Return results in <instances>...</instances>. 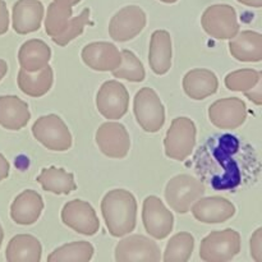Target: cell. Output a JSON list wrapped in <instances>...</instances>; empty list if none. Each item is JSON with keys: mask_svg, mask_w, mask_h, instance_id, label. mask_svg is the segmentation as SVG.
<instances>
[{"mask_svg": "<svg viewBox=\"0 0 262 262\" xmlns=\"http://www.w3.org/2000/svg\"><path fill=\"white\" fill-rule=\"evenodd\" d=\"M54 2L61 5H67V7H73V5L78 4L81 0H54Z\"/></svg>", "mask_w": 262, "mask_h": 262, "instance_id": "ab89813d", "label": "cell"}, {"mask_svg": "<svg viewBox=\"0 0 262 262\" xmlns=\"http://www.w3.org/2000/svg\"><path fill=\"white\" fill-rule=\"evenodd\" d=\"M192 207L194 219L205 224H220L235 215V206L224 197H200Z\"/></svg>", "mask_w": 262, "mask_h": 262, "instance_id": "2e32d148", "label": "cell"}, {"mask_svg": "<svg viewBox=\"0 0 262 262\" xmlns=\"http://www.w3.org/2000/svg\"><path fill=\"white\" fill-rule=\"evenodd\" d=\"M194 248V238L189 233H178L168 242L163 260L165 262H187Z\"/></svg>", "mask_w": 262, "mask_h": 262, "instance_id": "f1b7e54d", "label": "cell"}, {"mask_svg": "<svg viewBox=\"0 0 262 262\" xmlns=\"http://www.w3.org/2000/svg\"><path fill=\"white\" fill-rule=\"evenodd\" d=\"M82 60L89 68L97 72H112L122 61V54L114 43L91 42L82 50Z\"/></svg>", "mask_w": 262, "mask_h": 262, "instance_id": "e0dca14e", "label": "cell"}, {"mask_svg": "<svg viewBox=\"0 0 262 262\" xmlns=\"http://www.w3.org/2000/svg\"><path fill=\"white\" fill-rule=\"evenodd\" d=\"M9 170H10L9 163H8L7 159L4 158V155L0 154V182L4 181L5 178H8V176H9Z\"/></svg>", "mask_w": 262, "mask_h": 262, "instance_id": "8d00e7d4", "label": "cell"}, {"mask_svg": "<svg viewBox=\"0 0 262 262\" xmlns=\"http://www.w3.org/2000/svg\"><path fill=\"white\" fill-rule=\"evenodd\" d=\"M210 122L220 129H235L247 119V106L238 97H227L215 101L209 107Z\"/></svg>", "mask_w": 262, "mask_h": 262, "instance_id": "9a60e30c", "label": "cell"}, {"mask_svg": "<svg viewBox=\"0 0 262 262\" xmlns=\"http://www.w3.org/2000/svg\"><path fill=\"white\" fill-rule=\"evenodd\" d=\"M9 30V12L4 0H0V36Z\"/></svg>", "mask_w": 262, "mask_h": 262, "instance_id": "e575fe53", "label": "cell"}, {"mask_svg": "<svg viewBox=\"0 0 262 262\" xmlns=\"http://www.w3.org/2000/svg\"><path fill=\"white\" fill-rule=\"evenodd\" d=\"M101 212L113 237H124L133 232L137 222V201L129 191L113 189L101 201Z\"/></svg>", "mask_w": 262, "mask_h": 262, "instance_id": "7a4b0ae2", "label": "cell"}, {"mask_svg": "<svg viewBox=\"0 0 262 262\" xmlns=\"http://www.w3.org/2000/svg\"><path fill=\"white\" fill-rule=\"evenodd\" d=\"M90 13L91 12H90L89 8H84L81 12V14H78L74 18H71L69 22L67 23L63 32H61L60 35L56 36V37H53L54 42L59 46H66L68 45L71 41H73L74 38L78 37V36L83 32L87 23H89Z\"/></svg>", "mask_w": 262, "mask_h": 262, "instance_id": "d6a6232c", "label": "cell"}, {"mask_svg": "<svg viewBox=\"0 0 262 262\" xmlns=\"http://www.w3.org/2000/svg\"><path fill=\"white\" fill-rule=\"evenodd\" d=\"M3 239H4V232H3V228H2V224H0V247H2V243H3Z\"/></svg>", "mask_w": 262, "mask_h": 262, "instance_id": "60d3db41", "label": "cell"}, {"mask_svg": "<svg viewBox=\"0 0 262 262\" xmlns=\"http://www.w3.org/2000/svg\"><path fill=\"white\" fill-rule=\"evenodd\" d=\"M237 2L243 5H247V7H253V8L262 7V0H237Z\"/></svg>", "mask_w": 262, "mask_h": 262, "instance_id": "74e56055", "label": "cell"}, {"mask_svg": "<svg viewBox=\"0 0 262 262\" xmlns=\"http://www.w3.org/2000/svg\"><path fill=\"white\" fill-rule=\"evenodd\" d=\"M17 81L18 87L23 94L31 97H41L48 94L53 86V69L49 64L37 72H27L20 68Z\"/></svg>", "mask_w": 262, "mask_h": 262, "instance_id": "d4e9b609", "label": "cell"}, {"mask_svg": "<svg viewBox=\"0 0 262 262\" xmlns=\"http://www.w3.org/2000/svg\"><path fill=\"white\" fill-rule=\"evenodd\" d=\"M36 181L41 184L43 191L54 194H69L77 189L73 174L56 166L42 169Z\"/></svg>", "mask_w": 262, "mask_h": 262, "instance_id": "4316f807", "label": "cell"}, {"mask_svg": "<svg viewBox=\"0 0 262 262\" xmlns=\"http://www.w3.org/2000/svg\"><path fill=\"white\" fill-rule=\"evenodd\" d=\"M43 5L38 0H18L13 5L12 27L19 35L38 31L43 18Z\"/></svg>", "mask_w": 262, "mask_h": 262, "instance_id": "ac0fdd59", "label": "cell"}, {"mask_svg": "<svg viewBox=\"0 0 262 262\" xmlns=\"http://www.w3.org/2000/svg\"><path fill=\"white\" fill-rule=\"evenodd\" d=\"M219 81L214 72L209 69H192L184 76L183 90L193 100H204L216 94Z\"/></svg>", "mask_w": 262, "mask_h": 262, "instance_id": "44dd1931", "label": "cell"}, {"mask_svg": "<svg viewBox=\"0 0 262 262\" xmlns=\"http://www.w3.org/2000/svg\"><path fill=\"white\" fill-rule=\"evenodd\" d=\"M261 92H262V81L258 82V83L256 84L255 87H252L251 90L246 91L245 95L248 97V99L251 100V101L255 102L256 105H261L262 104Z\"/></svg>", "mask_w": 262, "mask_h": 262, "instance_id": "d590c367", "label": "cell"}, {"mask_svg": "<svg viewBox=\"0 0 262 262\" xmlns=\"http://www.w3.org/2000/svg\"><path fill=\"white\" fill-rule=\"evenodd\" d=\"M32 135L48 150L63 152L72 147V135L59 115L49 114L38 118L32 125Z\"/></svg>", "mask_w": 262, "mask_h": 262, "instance_id": "52a82bcc", "label": "cell"}, {"mask_svg": "<svg viewBox=\"0 0 262 262\" xmlns=\"http://www.w3.org/2000/svg\"><path fill=\"white\" fill-rule=\"evenodd\" d=\"M61 222L74 232L83 235H95L99 232L100 222L94 207L82 200H73L64 205Z\"/></svg>", "mask_w": 262, "mask_h": 262, "instance_id": "30bf717a", "label": "cell"}, {"mask_svg": "<svg viewBox=\"0 0 262 262\" xmlns=\"http://www.w3.org/2000/svg\"><path fill=\"white\" fill-rule=\"evenodd\" d=\"M115 260L118 262H138L161 260L158 245L145 235H129L120 241L115 247Z\"/></svg>", "mask_w": 262, "mask_h": 262, "instance_id": "5bb4252c", "label": "cell"}, {"mask_svg": "<svg viewBox=\"0 0 262 262\" xmlns=\"http://www.w3.org/2000/svg\"><path fill=\"white\" fill-rule=\"evenodd\" d=\"M51 58V50L46 42L37 38L28 40L18 51L20 68L27 72H37L45 68Z\"/></svg>", "mask_w": 262, "mask_h": 262, "instance_id": "484cf974", "label": "cell"}, {"mask_svg": "<svg viewBox=\"0 0 262 262\" xmlns=\"http://www.w3.org/2000/svg\"><path fill=\"white\" fill-rule=\"evenodd\" d=\"M43 210L42 197L33 189H26L18 194L10 206V216L19 225L35 224Z\"/></svg>", "mask_w": 262, "mask_h": 262, "instance_id": "d6986e66", "label": "cell"}, {"mask_svg": "<svg viewBox=\"0 0 262 262\" xmlns=\"http://www.w3.org/2000/svg\"><path fill=\"white\" fill-rule=\"evenodd\" d=\"M133 112L136 120L145 132L156 133L165 123V109L155 90L143 87L136 94L133 100Z\"/></svg>", "mask_w": 262, "mask_h": 262, "instance_id": "8992f818", "label": "cell"}, {"mask_svg": "<svg viewBox=\"0 0 262 262\" xmlns=\"http://www.w3.org/2000/svg\"><path fill=\"white\" fill-rule=\"evenodd\" d=\"M171 37L168 31L158 30L152 33L148 50V63L154 73L165 74L171 67Z\"/></svg>", "mask_w": 262, "mask_h": 262, "instance_id": "7402d4cb", "label": "cell"}, {"mask_svg": "<svg viewBox=\"0 0 262 262\" xmlns=\"http://www.w3.org/2000/svg\"><path fill=\"white\" fill-rule=\"evenodd\" d=\"M146 26V14L142 8L128 5L113 15L109 33L113 40L125 42L140 35Z\"/></svg>", "mask_w": 262, "mask_h": 262, "instance_id": "7c38bea8", "label": "cell"}, {"mask_svg": "<svg viewBox=\"0 0 262 262\" xmlns=\"http://www.w3.org/2000/svg\"><path fill=\"white\" fill-rule=\"evenodd\" d=\"M142 222L146 232L155 239L168 237L174 227L173 214L156 196H148L143 201Z\"/></svg>", "mask_w": 262, "mask_h": 262, "instance_id": "8fae6325", "label": "cell"}, {"mask_svg": "<svg viewBox=\"0 0 262 262\" xmlns=\"http://www.w3.org/2000/svg\"><path fill=\"white\" fill-rule=\"evenodd\" d=\"M7 72H8L7 61L3 60V59H0V81L4 78V76L7 74Z\"/></svg>", "mask_w": 262, "mask_h": 262, "instance_id": "f35d334b", "label": "cell"}, {"mask_svg": "<svg viewBox=\"0 0 262 262\" xmlns=\"http://www.w3.org/2000/svg\"><path fill=\"white\" fill-rule=\"evenodd\" d=\"M205 32L217 40H230L239 32L237 13L228 4H215L207 8L201 18Z\"/></svg>", "mask_w": 262, "mask_h": 262, "instance_id": "ba28073f", "label": "cell"}, {"mask_svg": "<svg viewBox=\"0 0 262 262\" xmlns=\"http://www.w3.org/2000/svg\"><path fill=\"white\" fill-rule=\"evenodd\" d=\"M160 2L166 3V4H173V3H177L178 0H160Z\"/></svg>", "mask_w": 262, "mask_h": 262, "instance_id": "b9f144b4", "label": "cell"}, {"mask_svg": "<svg viewBox=\"0 0 262 262\" xmlns=\"http://www.w3.org/2000/svg\"><path fill=\"white\" fill-rule=\"evenodd\" d=\"M129 105V94L123 83L106 81L96 95V107L106 119L117 120L124 117Z\"/></svg>", "mask_w": 262, "mask_h": 262, "instance_id": "9c48e42d", "label": "cell"}, {"mask_svg": "<svg viewBox=\"0 0 262 262\" xmlns=\"http://www.w3.org/2000/svg\"><path fill=\"white\" fill-rule=\"evenodd\" d=\"M206 192L204 182L188 174L173 177L165 187V200L178 214H187L191 206Z\"/></svg>", "mask_w": 262, "mask_h": 262, "instance_id": "3957f363", "label": "cell"}, {"mask_svg": "<svg viewBox=\"0 0 262 262\" xmlns=\"http://www.w3.org/2000/svg\"><path fill=\"white\" fill-rule=\"evenodd\" d=\"M241 252V235L234 229L211 232L202 239L200 258L206 262H227Z\"/></svg>", "mask_w": 262, "mask_h": 262, "instance_id": "277c9868", "label": "cell"}, {"mask_svg": "<svg viewBox=\"0 0 262 262\" xmlns=\"http://www.w3.org/2000/svg\"><path fill=\"white\" fill-rule=\"evenodd\" d=\"M122 61L119 67L112 71L113 76L119 79H127L129 82H142L146 77L145 68L140 59L129 50H122Z\"/></svg>", "mask_w": 262, "mask_h": 262, "instance_id": "f546056e", "label": "cell"}, {"mask_svg": "<svg viewBox=\"0 0 262 262\" xmlns=\"http://www.w3.org/2000/svg\"><path fill=\"white\" fill-rule=\"evenodd\" d=\"M72 7L58 4L55 2L51 3L48 7V14L45 18V32L51 38L60 35L72 18Z\"/></svg>", "mask_w": 262, "mask_h": 262, "instance_id": "4dcf8cb0", "label": "cell"}, {"mask_svg": "<svg viewBox=\"0 0 262 262\" xmlns=\"http://www.w3.org/2000/svg\"><path fill=\"white\" fill-rule=\"evenodd\" d=\"M31 113L27 102L18 96H0V125L5 129L19 130L27 125Z\"/></svg>", "mask_w": 262, "mask_h": 262, "instance_id": "ffe728a7", "label": "cell"}, {"mask_svg": "<svg viewBox=\"0 0 262 262\" xmlns=\"http://www.w3.org/2000/svg\"><path fill=\"white\" fill-rule=\"evenodd\" d=\"M94 246L90 242L68 243L58 247L48 257L49 262H87L94 256Z\"/></svg>", "mask_w": 262, "mask_h": 262, "instance_id": "83f0119b", "label": "cell"}, {"mask_svg": "<svg viewBox=\"0 0 262 262\" xmlns=\"http://www.w3.org/2000/svg\"><path fill=\"white\" fill-rule=\"evenodd\" d=\"M251 256L255 261H262V228H258L251 238Z\"/></svg>", "mask_w": 262, "mask_h": 262, "instance_id": "836d02e7", "label": "cell"}, {"mask_svg": "<svg viewBox=\"0 0 262 262\" xmlns=\"http://www.w3.org/2000/svg\"><path fill=\"white\" fill-rule=\"evenodd\" d=\"M262 79V73L256 69H239L225 77V86L230 91L246 92Z\"/></svg>", "mask_w": 262, "mask_h": 262, "instance_id": "1f68e13d", "label": "cell"}, {"mask_svg": "<svg viewBox=\"0 0 262 262\" xmlns=\"http://www.w3.org/2000/svg\"><path fill=\"white\" fill-rule=\"evenodd\" d=\"M42 247L40 241L30 234H18L10 239L5 251L8 262H38L41 261Z\"/></svg>", "mask_w": 262, "mask_h": 262, "instance_id": "cb8c5ba5", "label": "cell"}, {"mask_svg": "<svg viewBox=\"0 0 262 262\" xmlns=\"http://www.w3.org/2000/svg\"><path fill=\"white\" fill-rule=\"evenodd\" d=\"M96 143L100 151L107 158L123 159L129 152V133L120 123H104L96 132Z\"/></svg>", "mask_w": 262, "mask_h": 262, "instance_id": "4fadbf2b", "label": "cell"}, {"mask_svg": "<svg viewBox=\"0 0 262 262\" xmlns=\"http://www.w3.org/2000/svg\"><path fill=\"white\" fill-rule=\"evenodd\" d=\"M229 51L233 58L239 61L256 63L262 60V36L255 31L237 33L229 42Z\"/></svg>", "mask_w": 262, "mask_h": 262, "instance_id": "603a6c76", "label": "cell"}, {"mask_svg": "<svg viewBox=\"0 0 262 262\" xmlns=\"http://www.w3.org/2000/svg\"><path fill=\"white\" fill-rule=\"evenodd\" d=\"M196 171L200 178L216 191L235 189L257 173L258 161L253 148L235 136L210 137L196 154Z\"/></svg>", "mask_w": 262, "mask_h": 262, "instance_id": "6da1fadb", "label": "cell"}, {"mask_svg": "<svg viewBox=\"0 0 262 262\" xmlns=\"http://www.w3.org/2000/svg\"><path fill=\"white\" fill-rule=\"evenodd\" d=\"M196 133L193 120L187 117L176 118L164 140L165 155L177 161L186 160L196 145Z\"/></svg>", "mask_w": 262, "mask_h": 262, "instance_id": "5b68a950", "label": "cell"}]
</instances>
